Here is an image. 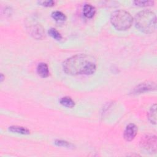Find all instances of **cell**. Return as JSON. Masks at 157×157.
Masks as SVG:
<instances>
[{
	"instance_id": "obj_12",
	"label": "cell",
	"mask_w": 157,
	"mask_h": 157,
	"mask_svg": "<svg viewBox=\"0 0 157 157\" xmlns=\"http://www.w3.org/2000/svg\"><path fill=\"white\" fill-rule=\"evenodd\" d=\"M59 103L62 105L67 108H72L75 105L74 101L70 97L67 96L61 98L59 100Z\"/></svg>"
},
{
	"instance_id": "obj_13",
	"label": "cell",
	"mask_w": 157,
	"mask_h": 157,
	"mask_svg": "<svg viewBox=\"0 0 157 157\" xmlns=\"http://www.w3.org/2000/svg\"><path fill=\"white\" fill-rule=\"evenodd\" d=\"M52 17L56 21H63L66 20V16L60 11H54L52 13Z\"/></svg>"
},
{
	"instance_id": "obj_4",
	"label": "cell",
	"mask_w": 157,
	"mask_h": 157,
	"mask_svg": "<svg viewBox=\"0 0 157 157\" xmlns=\"http://www.w3.org/2000/svg\"><path fill=\"white\" fill-rule=\"evenodd\" d=\"M157 139L155 135H145L142 137L140 146L145 151L150 153H155L157 150Z\"/></svg>"
},
{
	"instance_id": "obj_3",
	"label": "cell",
	"mask_w": 157,
	"mask_h": 157,
	"mask_svg": "<svg viewBox=\"0 0 157 157\" xmlns=\"http://www.w3.org/2000/svg\"><path fill=\"white\" fill-rule=\"evenodd\" d=\"M133 21L132 15L128 11L119 9L114 11L110 16V22L113 27L119 31L129 29Z\"/></svg>"
},
{
	"instance_id": "obj_15",
	"label": "cell",
	"mask_w": 157,
	"mask_h": 157,
	"mask_svg": "<svg viewBox=\"0 0 157 157\" xmlns=\"http://www.w3.org/2000/svg\"><path fill=\"white\" fill-rule=\"evenodd\" d=\"M55 144L57 146L66 147V148H72L73 147L72 144L63 140H56L55 142Z\"/></svg>"
},
{
	"instance_id": "obj_8",
	"label": "cell",
	"mask_w": 157,
	"mask_h": 157,
	"mask_svg": "<svg viewBox=\"0 0 157 157\" xmlns=\"http://www.w3.org/2000/svg\"><path fill=\"white\" fill-rule=\"evenodd\" d=\"M37 72L39 76L45 78L48 76L49 70L47 64L45 63H40L37 67Z\"/></svg>"
},
{
	"instance_id": "obj_16",
	"label": "cell",
	"mask_w": 157,
	"mask_h": 157,
	"mask_svg": "<svg viewBox=\"0 0 157 157\" xmlns=\"http://www.w3.org/2000/svg\"><path fill=\"white\" fill-rule=\"evenodd\" d=\"M134 3L137 5V6H151L154 4V1H147V0H145V1H134Z\"/></svg>"
},
{
	"instance_id": "obj_10",
	"label": "cell",
	"mask_w": 157,
	"mask_h": 157,
	"mask_svg": "<svg viewBox=\"0 0 157 157\" xmlns=\"http://www.w3.org/2000/svg\"><path fill=\"white\" fill-rule=\"evenodd\" d=\"M8 129L9 131L13 133H17L23 135H28L30 134V131L28 128L19 126H11L9 127Z\"/></svg>"
},
{
	"instance_id": "obj_11",
	"label": "cell",
	"mask_w": 157,
	"mask_h": 157,
	"mask_svg": "<svg viewBox=\"0 0 157 157\" xmlns=\"http://www.w3.org/2000/svg\"><path fill=\"white\" fill-rule=\"evenodd\" d=\"M148 118L150 122L155 124L156 123V104H153L148 113Z\"/></svg>"
},
{
	"instance_id": "obj_6",
	"label": "cell",
	"mask_w": 157,
	"mask_h": 157,
	"mask_svg": "<svg viewBox=\"0 0 157 157\" xmlns=\"http://www.w3.org/2000/svg\"><path fill=\"white\" fill-rule=\"evenodd\" d=\"M156 89V85L151 82H147L141 83L132 90V94H140L142 93L153 91Z\"/></svg>"
},
{
	"instance_id": "obj_5",
	"label": "cell",
	"mask_w": 157,
	"mask_h": 157,
	"mask_svg": "<svg viewBox=\"0 0 157 157\" xmlns=\"http://www.w3.org/2000/svg\"><path fill=\"white\" fill-rule=\"evenodd\" d=\"M30 34L36 39H42L45 37V31L43 27L39 23L31 24L28 29Z\"/></svg>"
},
{
	"instance_id": "obj_17",
	"label": "cell",
	"mask_w": 157,
	"mask_h": 157,
	"mask_svg": "<svg viewBox=\"0 0 157 157\" xmlns=\"http://www.w3.org/2000/svg\"><path fill=\"white\" fill-rule=\"evenodd\" d=\"M40 5L45 6V7H52L54 6L55 1L53 0H48V1H40L37 2Z\"/></svg>"
},
{
	"instance_id": "obj_2",
	"label": "cell",
	"mask_w": 157,
	"mask_h": 157,
	"mask_svg": "<svg viewBox=\"0 0 157 157\" xmlns=\"http://www.w3.org/2000/svg\"><path fill=\"white\" fill-rule=\"evenodd\" d=\"M136 27L145 34L153 33L156 28V17L150 10H143L138 12L134 18Z\"/></svg>"
},
{
	"instance_id": "obj_14",
	"label": "cell",
	"mask_w": 157,
	"mask_h": 157,
	"mask_svg": "<svg viewBox=\"0 0 157 157\" xmlns=\"http://www.w3.org/2000/svg\"><path fill=\"white\" fill-rule=\"evenodd\" d=\"M48 33L52 37H53L54 39L56 40H60L62 38V36L60 34V33L55 28H50L48 30Z\"/></svg>"
},
{
	"instance_id": "obj_18",
	"label": "cell",
	"mask_w": 157,
	"mask_h": 157,
	"mask_svg": "<svg viewBox=\"0 0 157 157\" xmlns=\"http://www.w3.org/2000/svg\"><path fill=\"white\" fill-rule=\"evenodd\" d=\"M2 80H3V75H2V74H1V81L2 82Z\"/></svg>"
},
{
	"instance_id": "obj_1",
	"label": "cell",
	"mask_w": 157,
	"mask_h": 157,
	"mask_svg": "<svg viewBox=\"0 0 157 157\" xmlns=\"http://www.w3.org/2000/svg\"><path fill=\"white\" fill-rule=\"evenodd\" d=\"M63 71L69 75H91L96 69L95 59L86 54H77L66 59L63 63Z\"/></svg>"
},
{
	"instance_id": "obj_9",
	"label": "cell",
	"mask_w": 157,
	"mask_h": 157,
	"mask_svg": "<svg viewBox=\"0 0 157 157\" xmlns=\"http://www.w3.org/2000/svg\"><path fill=\"white\" fill-rule=\"evenodd\" d=\"M83 13L86 17L91 18L96 13V9L90 4H85L83 6Z\"/></svg>"
},
{
	"instance_id": "obj_7",
	"label": "cell",
	"mask_w": 157,
	"mask_h": 157,
	"mask_svg": "<svg viewBox=\"0 0 157 157\" xmlns=\"http://www.w3.org/2000/svg\"><path fill=\"white\" fill-rule=\"evenodd\" d=\"M138 131L137 126L134 123L129 124L125 128L123 133L124 139L126 141L132 140L136 136Z\"/></svg>"
}]
</instances>
